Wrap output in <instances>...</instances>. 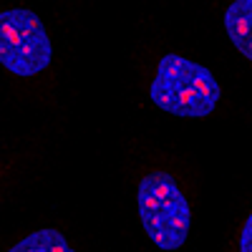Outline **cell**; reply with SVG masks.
Instances as JSON below:
<instances>
[{"label": "cell", "instance_id": "6da1fadb", "mask_svg": "<svg viewBox=\"0 0 252 252\" xmlns=\"http://www.w3.org/2000/svg\"><path fill=\"white\" fill-rule=\"evenodd\" d=\"M220 83L212 71L202 63L174 53H166L152 81L149 96L157 106L172 116L202 119L209 116L220 103Z\"/></svg>", "mask_w": 252, "mask_h": 252}, {"label": "cell", "instance_id": "7a4b0ae2", "mask_svg": "<svg viewBox=\"0 0 252 252\" xmlns=\"http://www.w3.org/2000/svg\"><path fill=\"white\" fill-rule=\"evenodd\" d=\"M136 209L141 232L154 247L177 252L187 242L192 227V207L169 172H152L139 182Z\"/></svg>", "mask_w": 252, "mask_h": 252}, {"label": "cell", "instance_id": "3957f363", "mask_svg": "<svg viewBox=\"0 0 252 252\" xmlns=\"http://www.w3.org/2000/svg\"><path fill=\"white\" fill-rule=\"evenodd\" d=\"M0 61L13 76H38L51 66V35L33 10L8 8L0 13Z\"/></svg>", "mask_w": 252, "mask_h": 252}, {"label": "cell", "instance_id": "277c9868", "mask_svg": "<svg viewBox=\"0 0 252 252\" xmlns=\"http://www.w3.org/2000/svg\"><path fill=\"white\" fill-rule=\"evenodd\" d=\"M227 38L247 61H252V0H235L224 10Z\"/></svg>", "mask_w": 252, "mask_h": 252}, {"label": "cell", "instance_id": "5b68a950", "mask_svg": "<svg viewBox=\"0 0 252 252\" xmlns=\"http://www.w3.org/2000/svg\"><path fill=\"white\" fill-rule=\"evenodd\" d=\"M8 252H76V247L58 229H35L28 237L15 242Z\"/></svg>", "mask_w": 252, "mask_h": 252}, {"label": "cell", "instance_id": "8992f818", "mask_svg": "<svg viewBox=\"0 0 252 252\" xmlns=\"http://www.w3.org/2000/svg\"><path fill=\"white\" fill-rule=\"evenodd\" d=\"M240 252H252V212L245 220L242 235H240Z\"/></svg>", "mask_w": 252, "mask_h": 252}]
</instances>
